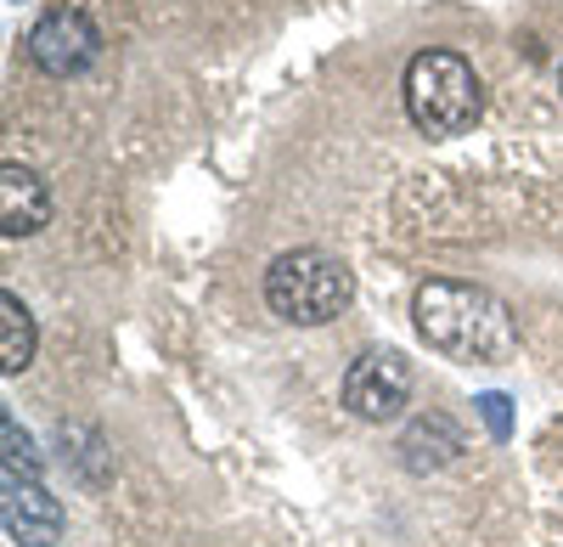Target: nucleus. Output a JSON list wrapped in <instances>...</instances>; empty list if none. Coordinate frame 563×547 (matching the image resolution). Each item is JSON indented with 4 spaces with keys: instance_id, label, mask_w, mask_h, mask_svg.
<instances>
[{
    "instance_id": "1",
    "label": "nucleus",
    "mask_w": 563,
    "mask_h": 547,
    "mask_svg": "<svg viewBox=\"0 0 563 547\" xmlns=\"http://www.w3.org/2000/svg\"><path fill=\"white\" fill-rule=\"evenodd\" d=\"M411 322H417L422 344L440 350L445 361H462V368H501L519 350L512 310L479 283H456V277L417 283Z\"/></svg>"
},
{
    "instance_id": "2",
    "label": "nucleus",
    "mask_w": 563,
    "mask_h": 547,
    "mask_svg": "<svg viewBox=\"0 0 563 547\" xmlns=\"http://www.w3.org/2000/svg\"><path fill=\"white\" fill-rule=\"evenodd\" d=\"M406 119L429 135V142H451V135H467L485 113V85L474 74V63L456 52H417L406 63Z\"/></svg>"
},
{
    "instance_id": "3",
    "label": "nucleus",
    "mask_w": 563,
    "mask_h": 547,
    "mask_svg": "<svg viewBox=\"0 0 563 547\" xmlns=\"http://www.w3.org/2000/svg\"><path fill=\"white\" fill-rule=\"evenodd\" d=\"M350 299H355V271L321 249H288L265 271V305L294 328L333 322V316L350 310Z\"/></svg>"
},
{
    "instance_id": "4",
    "label": "nucleus",
    "mask_w": 563,
    "mask_h": 547,
    "mask_svg": "<svg viewBox=\"0 0 563 547\" xmlns=\"http://www.w3.org/2000/svg\"><path fill=\"white\" fill-rule=\"evenodd\" d=\"M23 52L40 74H52V79H68V74H85L90 63H97L102 52V29L90 23V12L79 7H52L23 40Z\"/></svg>"
},
{
    "instance_id": "5",
    "label": "nucleus",
    "mask_w": 563,
    "mask_h": 547,
    "mask_svg": "<svg viewBox=\"0 0 563 547\" xmlns=\"http://www.w3.org/2000/svg\"><path fill=\"white\" fill-rule=\"evenodd\" d=\"M411 401V361L400 350H366L344 373V406L361 424H389Z\"/></svg>"
},
{
    "instance_id": "6",
    "label": "nucleus",
    "mask_w": 563,
    "mask_h": 547,
    "mask_svg": "<svg viewBox=\"0 0 563 547\" xmlns=\"http://www.w3.org/2000/svg\"><path fill=\"white\" fill-rule=\"evenodd\" d=\"M0 525H7L12 547H57L63 503L29 474H0Z\"/></svg>"
},
{
    "instance_id": "7",
    "label": "nucleus",
    "mask_w": 563,
    "mask_h": 547,
    "mask_svg": "<svg viewBox=\"0 0 563 547\" xmlns=\"http://www.w3.org/2000/svg\"><path fill=\"white\" fill-rule=\"evenodd\" d=\"M45 220H52V193H45V180L23 164H7L0 169V232L18 243V238H34Z\"/></svg>"
},
{
    "instance_id": "8",
    "label": "nucleus",
    "mask_w": 563,
    "mask_h": 547,
    "mask_svg": "<svg viewBox=\"0 0 563 547\" xmlns=\"http://www.w3.org/2000/svg\"><path fill=\"white\" fill-rule=\"evenodd\" d=\"M456 451H462V435L451 429V418L429 413V418H417L406 435H400V463L411 474H434L445 463H456Z\"/></svg>"
},
{
    "instance_id": "9",
    "label": "nucleus",
    "mask_w": 563,
    "mask_h": 547,
    "mask_svg": "<svg viewBox=\"0 0 563 547\" xmlns=\"http://www.w3.org/2000/svg\"><path fill=\"white\" fill-rule=\"evenodd\" d=\"M34 344H40V333H34L29 305H23L18 294H0V373H7V379L29 373Z\"/></svg>"
},
{
    "instance_id": "10",
    "label": "nucleus",
    "mask_w": 563,
    "mask_h": 547,
    "mask_svg": "<svg viewBox=\"0 0 563 547\" xmlns=\"http://www.w3.org/2000/svg\"><path fill=\"white\" fill-rule=\"evenodd\" d=\"M0 440H7V474H29V480H40V451H34V440L18 429L12 413L0 418Z\"/></svg>"
},
{
    "instance_id": "11",
    "label": "nucleus",
    "mask_w": 563,
    "mask_h": 547,
    "mask_svg": "<svg viewBox=\"0 0 563 547\" xmlns=\"http://www.w3.org/2000/svg\"><path fill=\"white\" fill-rule=\"evenodd\" d=\"M474 406H479V418H485L490 440H496V446H507V440H512V401H507L501 390H485Z\"/></svg>"
},
{
    "instance_id": "12",
    "label": "nucleus",
    "mask_w": 563,
    "mask_h": 547,
    "mask_svg": "<svg viewBox=\"0 0 563 547\" xmlns=\"http://www.w3.org/2000/svg\"><path fill=\"white\" fill-rule=\"evenodd\" d=\"M558 85H563V74H558Z\"/></svg>"
}]
</instances>
